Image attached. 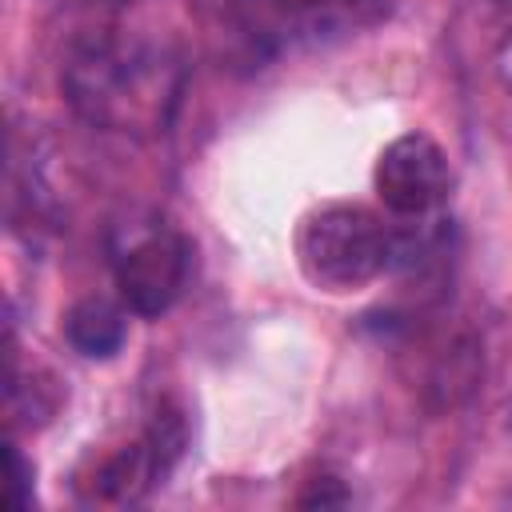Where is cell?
Listing matches in <instances>:
<instances>
[{"label":"cell","mask_w":512,"mask_h":512,"mask_svg":"<svg viewBox=\"0 0 512 512\" xmlns=\"http://www.w3.org/2000/svg\"><path fill=\"white\" fill-rule=\"evenodd\" d=\"M336 484H340V480H332V476L316 480V484H312V492H304V496H300V504H304V508H316V504H320V508H324V504H344V500H348V492H344V488H336Z\"/></svg>","instance_id":"cell-8"},{"label":"cell","mask_w":512,"mask_h":512,"mask_svg":"<svg viewBox=\"0 0 512 512\" xmlns=\"http://www.w3.org/2000/svg\"><path fill=\"white\" fill-rule=\"evenodd\" d=\"M328 24L316 0H224V28L252 68L316 40Z\"/></svg>","instance_id":"cell-5"},{"label":"cell","mask_w":512,"mask_h":512,"mask_svg":"<svg viewBox=\"0 0 512 512\" xmlns=\"http://www.w3.org/2000/svg\"><path fill=\"white\" fill-rule=\"evenodd\" d=\"M496 72H500V80H504V88L512 92V36L500 44V52H496Z\"/></svg>","instance_id":"cell-9"},{"label":"cell","mask_w":512,"mask_h":512,"mask_svg":"<svg viewBox=\"0 0 512 512\" xmlns=\"http://www.w3.org/2000/svg\"><path fill=\"white\" fill-rule=\"evenodd\" d=\"M112 4H124V0H112Z\"/></svg>","instance_id":"cell-10"},{"label":"cell","mask_w":512,"mask_h":512,"mask_svg":"<svg viewBox=\"0 0 512 512\" xmlns=\"http://www.w3.org/2000/svg\"><path fill=\"white\" fill-rule=\"evenodd\" d=\"M124 336H128V316L120 304L104 296H84L64 316V340L88 360L116 356L124 348Z\"/></svg>","instance_id":"cell-6"},{"label":"cell","mask_w":512,"mask_h":512,"mask_svg":"<svg viewBox=\"0 0 512 512\" xmlns=\"http://www.w3.org/2000/svg\"><path fill=\"white\" fill-rule=\"evenodd\" d=\"M192 244L160 216L120 224L112 236V276L120 300L136 316H164L188 288Z\"/></svg>","instance_id":"cell-3"},{"label":"cell","mask_w":512,"mask_h":512,"mask_svg":"<svg viewBox=\"0 0 512 512\" xmlns=\"http://www.w3.org/2000/svg\"><path fill=\"white\" fill-rule=\"evenodd\" d=\"M372 188L392 216L424 220L452 192L448 152L428 132H404L384 144L372 168Z\"/></svg>","instance_id":"cell-4"},{"label":"cell","mask_w":512,"mask_h":512,"mask_svg":"<svg viewBox=\"0 0 512 512\" xmlns=\"http://www.w3.org/2000/svg\"><path fill=\"white\" fill-rule=\"evenodd\" d=\"M64 92L100 128H160L176 104V64L144 40L92 36L72 48Z\"/></svg>","instance_id":"cell-1"},{"label":"cell","mask_w":512,"mask_h":512,"mask_svg":"<svg viewBox=\"0 0 512 512\" xmlns=\"http://www.w3.org/2000/svg\"><path fill=\"white\" fill-rule=\"evenodd\" d=\"M296 268L320 292H360L392 264V228L364 204L328 200L296 224Z\"/></svg>","instance_id":"cell-2"},{"label":"cell","mask_w":512,"mask_h":512,"mask_svg":"<svg viewBox=\"0 0 512 512\" xmlns=\"http://www.w3.org/2000/svg\"><path fill=\"white\" fill-rule=\"evenodd\" d=\"M4 504L12 512H20V508L32 504V464L20 456L16 444L8 448V496H4Z\"/></svg>","instance_id":"cell-7"}]
</instances>
